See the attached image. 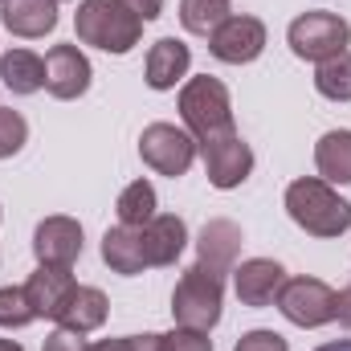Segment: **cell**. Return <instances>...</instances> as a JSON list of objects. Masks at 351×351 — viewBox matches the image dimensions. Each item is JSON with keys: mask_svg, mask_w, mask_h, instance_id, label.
Listing matches in <instances>:
<instances>
[{"mask_svg": "<svg viewBox=\"0 0 351 351\" xmlns=\"http://www.w3.org/2000/svg\"><path fill=\"white\" fill-rule=\"evenodd\" d=\"M123 4H127L143 25H147V21H156V16L164 12V0H123Z\"/></svg>", "mask_w": 351, "mask_h": 351, "instance_id": "4dcf8cb0", "label": "cell"}, {"mask_svg": "<svg viewBox=\"0 0 351 351\" xmlns=\"http://www.w3.org/2000/svg\"><path fill=\"white\" fill-rule=\"evenodd\" d=\"M102 262L110 265L114 274H123V278L143 274V269H147V254H143L139 229H131V225L106 229V233H102Z\"/></svg>", "mask_w": 351, "mask_h": 351, "instance_id": "ac0fdd59", "label": "cell"}, {"mask_svg": "<svg viewBox=\"0 0 351 351\" xmlns=\"http://www.w3.org/2000/svg\"><path fill=\"white\" fill-rule=\"evenodd\" d=\"M160 351H213L208 331H196V327H176L160 339Z\"/></svg>", "mask_w": 351, "mask_h": 351, "instance_id": "4316f807", "label": "cell"}, {"mask_svg": "<svg viewBox=\"0 0 351 351\" xmlns=\"http://www.w3.org/2000/svg\"><path fill=\"white\" fill-rule=\"evenodd\" d=\"M119 225H131V229H143L156 213H160V196H156V184L152 180H131L123 192H119Z\"/></svg>", "mask_w": 351, "mask_h": 351, "instance_id": "7402d4cb", "label": "cell"}, {"mask_svg": "<svg viewBox=\"0 0 351 351\" xmlns=\"http://www.w3.org/2000/svg\"><path fill=\"white\" fill-rule=\"evenodd\" d=\"M0 82L12 94H37L45 86V58L33 49H8L0 53Z\"/></svg>", "mask_w": 351, "mask_h": 351, "instance_id": "ffe728a7", "label": "cell"}, {"mask_svg": "<svg viewBox=\"0 0 351 351\" xmlns=\"http://www.w3.org/2000/svg\"><path fill=\"white\" fill-rule=\"evenodd\" d=\"M286 41H290V49H294V58H302V62H315V66H319V62H327V58L348 53L351 25L339 16V12L311 8V12H302V16H294V21H290Z\"/></svg>", "mask_w": 351, "mask_h": 351, "instance_id": "5b68a950", "label": "cell"}, {"mask_svg": "<svg viewBox=\"0 0 351 351\" xmlns=\"http://www.w3.org/2000/svg\"><path fill=\"white\" fill-rule=\"evenodd\" d=\"M25 143H29V123H25V114L12 110V106H0V160H12Z\"/></svg>", "mask_w": 351, "mask_h": 351, "instance_id": "484cf974", "label": "cell"}, {"mask_svg": "<svg viewBox=\"0 0 351 351\" xmlns=\"http://www.w3.org/2000/svg\"><path fill=\"white\" fill-rule=\"evenodd\" d=\"M33 254H37V265L70 269L82 258V225L74 217H45L33 233Z\"/></svg>", "mask_w": 351, "mask_h": 351, "instance_id": "8fae6325", "label": "cell"}, {"mask_svg": "<svg viewBox=\"0 0 351 351\" xmlns=\"http://www.w3.org/2000/svg\"><path fill=\"white\" fill-rule=\"evenodd\" d=\"M0 4H8V0H0Z\"/></svg>", "mask_w": 351, "mask_h": 351, "instance_id": "e575fe53", "label": "cell"}, {"mask_svg": "<svg viewBox=\"0 0 351 351\" xmlns=\"http://www.w3.org/2000/svg\"><path fill=\"white\" fill-rule=\"evenodd\" d=\"M180 119H184V131L200 143V139H213V135H225L233 131V102H229V90L221 78H188L180 90Z\"/></svg>", "mask_w": 351, "mask_h": 351, "instance_id": "277c9868", "label": "cell"}, {"mask_svg": "<svg viewBox=\"0 0 351 351\" xmlns=\"http://www.w3.org/2000/svg\"><path fill=\"white\" fill-rule=\"evenodd\" d=\"M335 319H339V323L351 331V282L339 290V294H335Z\"/></svg>", "mask_w": 351, "mask_h": 351, "instance_id": "1f68e13d", "label": "cell"}, {"mask_svg": "<svg viewBox=\"0 0 351 351\" xmlns=\"http://www.w3.org/2000/svg\"><path fill=\"white\" fill-rule=\"evenodd\" d=\"M164 335H119V339H102L90 351H160Z\"/></svg>", "mask_w": 351, "mask_h": 351, "instance_id": "f1b7e54d", "label": "cell"}, {"mask_svg": "<svg viewBox=\"0 0 351 351\" xmlns=\"http://www.w3.org/2000/svg\"><path fill=\"white\" fill-rule=\"evenodd\" d=\"M286 213L311 237H343L351 229V200L319 176H302L286 188Z\"/></svg>", "mask_w": 351, "mask_h": 351, "instance_id": "6da1fadb", "label": "cell"}, {"mask_svg": "<svg viewBox=\"0 0 351 351\" xmlns=\"http://www.w3.org/2000/svg\"><path fill=\"white\" fill-rule=\"evenodd\" d=\"M221 306H225V278L204 269V265H188L180 274L172 290V319L176 327H196V331H213L221 323Z\"/></svg>", "mask_w": 351, "mask_h": 351, "instance_id": "3957f363", "label": "cell"}, {"mask_svg": "<svg viewBox=\"0 0 351 351\" xmlns=\"http://www.w3.org/2000/svg\"><path fill=\"white\" fill-rule=\"evenodd\" d=\"M74 274L70 269H58V265H37L33 274H29V282H25V294H29V302H33V311H37V319H58L62 315V306H66V298L74 294Z\"/></svg>", "mask_w": 351, "mask_h": 351, "instance_id": "5bb4252c", "label": "cell"}, {"mask_svg": "<svg viewBox=\"0 0 351 351\" xmlns=\"http://www.w3.org/2000/svg\"><path fill=\"white\" fill-rule=\"evenodd\" d=\"M200 160H204V172H208V184L229 192V188H241L250 172H254V147L233 131L225 135H213V139H200Z\"/></svg>", "mask_w": 351, "mask_h": 351, "instance_id": "ba28073f", "label": "cell"}, {"mask_svg": "<svg viewBox=\"0 0 351 351\" xmlns=\"http://www.w3.org/2000/svg\"><path fill=\"white\" fill-rule=\"evenodd\" d=\"M265 49V25L258 16H229L213 37H208V53L225 66H250L258 62Z\"/></svg>", "mask_w": 351, "mask_h": 351, "instance_id": "9c48e42d", "label": "cell"}, {"mask_svg": "<svg viewBox=\"0 0 351 351\" xmlns=\"http://www.w3.org/2000/svg\"><path fill=\"white\" fill-rule=\"evenodd\" d=\"M58 4H62V0H58Z\"/></svg>", "mask_w": 351, "mask_h": 351, "instance_id": "d590c367", "label": "cell"}, {"mask_svg": "<svg viewBox=\"0 0 351 351\" xmlns=\"http://www.w3.org/2000/svg\"><path fill=\"white\" fill-rule=\"evenodd\" d=\"M229 16V0H180V25L196 37H213Z\"/></svg>", "mask_w": 351, "mask_h": 351, "instance_id": "603a6c76", "label": "cell"}, {"mask_svg": "<svg viewBox=\"0 0 351 351\" xmlns=\"http://www.w3.org/2000/svg\"><path fill=\"white\" fill-rule=\"evenodd\" d=\"M315 351H351V339H335V343H323V348Z\"/></svg>", "mask_w": 351, "mask_h": 351, "instance_id": "d6a6232c", "label": "cell"}, {"mask_svg": "<svg viewBox=\"0 0 351 351\" xmlns=\"http://www.w3.org/2000/svg\"><path fill=\"white\" fill-rule=\"evenodd\" d=\"M139 237H143L147 265H176V258H180L184 245H188V225H184V217H176V213H156V217L139 229Z\"/></svg>", "mask_w": 351, "mask_h": 351, "instance_id": "9a60e30c", "label": "cell"}, {"mask_svg": "<svg viewBox=\"0 0 351 351\" xmlns=\"http://www.w3.org/2000/svg\"><path fill=\"white\" fill-rule=\"evenodd\" d=\"M315 90L331 102H351V53L327 58L315 70Z\"/></svg>", "mask_w": 351, "mask_h": 351, "instance_id": "cb8c5ba5", "label": "cell"}, {"mask_svg": "<svg viewBox=\"0 0 351 351\" xmlns=\"http://www.w3.org/2000/svg\"><path fill=\"white\" fill-rule=\"evenodd\" d=\"M278 311L302 331L327 327V323H335V290L323 278H306V274L286 278L278 290Z\"/></svg>", "mask_w": 351, "mask_h": 351, "instance_id": "8992f818", "label": "cell"}, {"mask_svg": "<svg viewBox=\"0 0 351 351\" xmlns=\"http://www.w3.org/2000/svg\"><path fill=\"white\" fill-rule=\"evenodd\" d=\"M90 58L78 45H53L45 53V90L58 98V102H74L90 90Z\"/></svg>", "mask_w": 351, "mask_h": 351, "instance_id": "30bf717a", "label": "cell"}, {"mask_svg": "<svg viewBox=\"0 0 351 351\" xmlns=\"http://www.w3.org/2000/svg\"><path fill=\"white\" fill-rule=\"evenodd\" d=\"M78 41L102 53H131L143 37V21L123 0H82L74 12Z\"/></svg>", "mask_w": 351, "mask_h": 351, "instance_id": "7a4b0ae2", "label": "cell"}, {"mask_svg": "<svg viewBox=\"0 0 351 351\" xmlns=\"http://www.w3.org/2000/svg\"><path fill=\"white\" fill-rule=\"evenodd\" d=\"M0 21L12 37L37 41L58 29V0H8L0 4Z\"/></svg>", "mask_w": 351, "mask_h": 351, "instance_id": "2e32d148", "label": "cell"}, {"mask_svg": "<svg viewBox=\"0 0 351 351\" xmlns=\"http://www.w3.org/2000/svg\"><path fill=\"white\" fill-rule=\"evenodd\" d=\"M41 351H90L86 335L82 331H70V327H58L49 339H45V348Z\"/></svg>", "mask_w": 351, "mask_h": 351, "instance_id": "f546056e", "label": "cell"}, {"mask_svg": "<svg viewBox=\"0 0 351 351\" xmlns=\"http://www.w3.org/2000/svg\"><path fill=\"white\" fill-rule=\"evenodd\" d=\"M188 66H192V49L176 37H160L152 49H147V86L152 90H176V82L188 78Z\"/></svg>", "mask_w": 351, "mask_h": 351, "instance_id": "e0dca14e", "label": "cell"}, {"mask_svg": "<svg viewBox=\"0 0 351 351\" xmlns=\"http://www.w3.org/2000/svg\"><path fill=\"white\" fill-rule=\"evenodd\" d=\"M0 351H25L21 343H12V339H0Z\"/></svg>", "mask_w": 351, "mask_h": 351, "instance_id": "836d02e7", "label": "cell"}, {"mask_svg": "<svg viewBox=\"0 0 351 351\" xmlns=\"http://www.w3.org/2000/svg\"><path fill=\"white\" fill-rule=\"evenodd\" d=\"M233 351H290V343H286L278 331H265V327H258V331H245V335L233 343Z\"/></svg>", "mask_w": 351, "mask_h": 351, "instance_id": "83f0119b", "label": "cell"}, {"mask_svg": "<svg viewBox=\"0 0 351 351\" xmlns=\"http://www.w3.org/2000/svg\"><path fill=\"white\" fill-rule=\"evenodd\" d=\"M282 282H286V269L274 258H250V262L233 265V290L241 306H274Z\"/></svg>", "mask_w": 351, "mask_h": 351, "instance_id": "7c38bea8", "label": "cell"}, {"mask_svg": "<svg viewBox=\"0 0 351 351\" xmlns=\"http://www.w3.org/2000/svg\"><path fill=\"white\" fill-rule=\"evenodd\" d=\"M33 319H37V311H33L25 286H0V327L16 331V327H29Z\"/></svg>", "mask_w": 351, "mask_h": 351, "instance_id": "d4e9b609", "label": "cell"}, {"mask_svg": "<svg viewBox=\"0 0 351 351\" xmlns=\"http://www.w3.org/2000/svg\"><path fill=\"white\" fill-rule=\"evenodd\" d=\"M241 241H245V237H241V225L217 217V221H208V225L200 229V237H196V262L225 278V274H233V265H237Z\"/></svg>", "mask_w": 351, "mask_h": 351, "instance_id": "4fadbf2b", "label": "cell"}, {"mask_svg": "<svg viewBox=\"0 0 351 351\" xmlns=\"http://www.w3.org/2000/svg\"><path fill=\"white\" fill-rule=\"evenodd\" d=\"M315 168L327 184H351V131H327L315 143Z\"/></svg>", "mask_w": 351, "mask_h": 351, "instance_id": "44dd1931", "label": "cell"}, {"mask_svg": "<svg viewBox=\"0 0 351 351\" xmlns=\"http://www.w3.org/2000/svg\"><path fill=\"white\" fill-rule=\"evenodd\" d=\"M106 315H110V302H106V294L98 286H74V294L66 298V306H62V315L53 323L90 335V331H98L106 323Z\"/></svg>", "mask_w": 351, "mask_h": 351, "instance_id": "d6986e66", "label": "cell"}, {"mask_svg": "<svg viewBox=\"0 0 351 351\" xmlns=\"http://www.w3.org/2000/svg\"><path fill=\"white\" fill-rule=\"evenodd\" d=\"M139 156H143V164H147L152 172L180 180V176H188V168L196 164L200 143H196L184 127H176V123H152V127H143V135H139Z\"/></svg>", "mask_w": 351, "mask_h": 351, "instance_id": "52a82bcc", "label": "cell"}]
</instances>
